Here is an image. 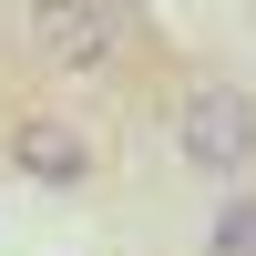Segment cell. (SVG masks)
<instances>
[{
  "label": "cell",
  "instance_id": "obj_4",
  "mask_svg": "<svg viewBox=\"0 0 256 256\" xmlns=\"http://www.w3.org/2000/svg\"><path fill=\"white\" fill-rule=\"evenodd\" d=\"M205 256H256V195H236L216 226H205Z\"/></svg>",
  "mask_w": 256,
  "mask_h": 256
},
{
  "label": "cell",
  "instance_id": "obj_1",
  "mask_svg": "<svg viewBox=\"0 0 256 256\" xmlns=\"http://www.w3.org/2000/svg\"><path fill=\"white\" fill-rule=\"evenodd\" d=\"M174 144H184L195 174H246L256 164V102L236 92V82H195L184 113H174Z\"/></svg>",
  "mask_w": 256,
  "mask_h": 256
},
{
  "label": "cell",
  "instance_id": "obj_2",
  "mask_svg": "<svg viewBox=\"0 0 256 256\" xmlns=\"http://www.w3.org/2000/svg\"><path fill=\"white\" fill-rule=\"evenodd\" d=\"M20 31H31V52L52 62V72H113V52H123V31H113V10L102 0H20Z\"/></svg>",
  "mask_w": 256,
  "mask_h": 256
},
{
  "label": "cell",
  "instance_id": "obj_3",
  "mask_svg": "<svg viewBox=\"0 0 256 256\" xmlns=\"http://www.w3.org/2000/svg\"><path fill=\"white\" fill-rule=\"evenodd\" d=\"M10 164L41 174V184H82V174H92V154H82L62 123H20V134H10Z\"/></svg>",
  "mask_w": 256,
  "mask_h": 256
}]
</instances>
